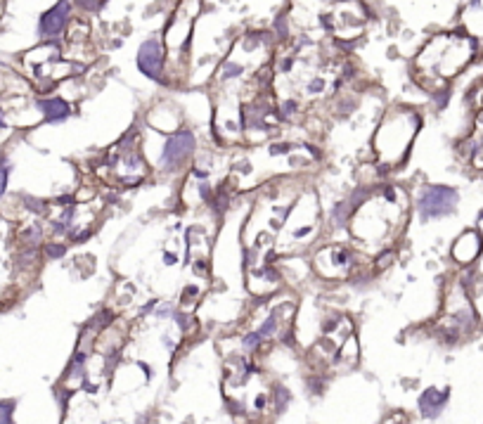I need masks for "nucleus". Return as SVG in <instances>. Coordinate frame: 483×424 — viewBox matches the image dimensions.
Masks as SVG:
<instances>
[{
  "instance_id": "obj_1",
  "label": "nucleus",
  "mask_w": 483,
  "mask_h": 424,
  "mask_svg": "<svg viewBox=\"0 0 483 424\" xmlns=\"http://www.w3.org/2000/svg\"><path fill=\"white\" fill-rule=\"evenodd\" d=\"M457 204V192L452 188H443V185H431L420 199V211L422 218H436V216H445L455 209Z\"/></svg>"
},
{
  "instance_id": "obj_2",
  "label": "nucleus",
  "mask_w": 483,
  "mask_h": 424,
  "mask_svg": "<svg viewBox=\"0 0 483 424\" xmlns=\"http://www.w3.org/2000/svg\"><path fill=\"white\" fill-rule=\"evenodd\" d=\"M192 150H195V136H192L190 131L176 133L173 138H168L166 147H163V154H161L163 166L176 168L185 157H190Z\"/></svg>"
},
{
  "instance_id": "obj_3",
  "label": "nucleus",
  "mask_w": 483,
  "mask_h": 424,
  "mask_svg": "<svg viewBox=\"0 0 483 424\" xmlns=\"http://www.w3.org/2000/svg\"><path fill=\"white\" fill-rule=\"evenodd\" d=\"M161 62H163V53H161V46L157 41H150L140 48L138 64H140V69H143V74H147L150 79L161 81Z\"/></svg>"
},
{
  "instance_id": "obj_4",
  "label": "nucleus",
  "mask_w": 483,
  "mask_h": 424,
  "mask_svg": "<svg viewBox=\"0 0 483 424\" xmlns=\"http://www.w3.org/2000/svg\"><path fill=\"white\" fill-rule=\"evenodd\" d=\"M66 12H69V5L59 3L48 14H43V19H41V34L43 36H57L64 29V24H66Z\"/></svg>"
},
{
  "instance_id": "obj_5",
  "label": "nucleus",
  "mask_w": 483,
  "mask_h": 424,
  "mask_svg": "<svg viewBox=\"0 0 483 424\" xmlns=\"http://www.w3.org/2000/svg\"><path fill=\"white\" fill-rule=\"evenodd\" d=\"M445 400H448V391L429 389L424 396L420 398V408H422V413H424V415H436L445 405Z\"/></svg>"
},
{
  "instance_id": "obj_6",
  "label": "nucleus",
  "mask_w": 483,
  "mask_h": 424,
  "mask_svg": "<svg viewBox=\"0 0 483 424\" xmlns=\"http://www.w3.org/2000/svg\"><path fill=\"white\" fill-rule=\"evenodd\" d=\"M39 107L46 111V116L50 118V121H59V118H64L66 114H69V105H66L64 100H41Z\"/></svg>"
},
{
  "instance_id": "obj_7",
  "label": "nucleus",
  "mask_w": 483,
  "mask_h": 424,
  "mask_svg": "<svg viewBox=\"0 0 483 424\" xmlns=\"http://www.w3.org/2000/svg\"><path fill=\"white\" fill-rule=\"evenodd\" d=\"M10 410L12 405H0V422H10Z\"/></svg>"
},
{
  "instance_id": "obj_8",
  "label": "nucleus",
  "mask_w": 483,
  "mask_h": 424,
  "mask_svg": "<svg viewBox=\"0 0 483 424\" xmlns=\"http://www.w3.org/2000/svg\"><path fill=\"white\" fill-rule=\"evenodd\" d=\"M5 183H7V171L0 168V195L5 192Z\"/></svg>"
},
{
  "instance_id": "obj_9",
  "label": "nucleus",
  "mask_w": 483,
  "mask_h": 424,
  "mask_svg": "<svg viewBox=\"0 0 483 424\" xmlns=\"http://www.w3.org/2000/svg\"><path fill=\"white\" fill-rule=\"evenodd\" d=\"M78 3L83 5L86 10H91V7H95V5H98V0H78Z\"/></svg>"
},
{
  "instance_id": "obj_10",
  "label": "nucleus",
  "mask_w": 483,
  "mask_h": 424,
  "mask_svg": "<svg viewBox=\"0 0 483 424\" xmlns=\"http://www.w3.org/2000/svg\"><path fill=\"white\" fill-rule=\"evenodd\" d=\"M481 221H483V213H481Z\"/></svg>"
}]
</instances>
